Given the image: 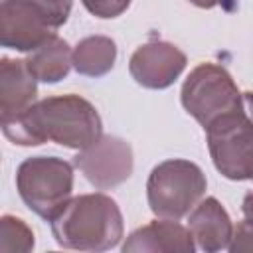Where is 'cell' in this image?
Segmentation results:
<instances>
[{"mask_svg":"<svg viewBox=\"0 0 253 253\" xmlns=\"http://www.w3.org/2000/svg\"><path fill=\"white\" fill-rule=\"evenodd\" d=\"M49 223L57 245L77 251L113 249L125 233L117 202L101 192L71 198Z\"/></svg>","mask_w":253,"mask_h":253,"instance_id":"cell-2","label":"cell"},{"mask_svg":"<svg viewBox=\"0 0 253 253\" xmlns=\"http://www.w3.org/2000/svg\"><path fill=\"white\" fill-rule=\"evenodd\" d=\"M22 202L40 217L51 219L73 192V166L59 156H32L16 170Z\"/></svg>","mask_w":253,"mask_h":253,"instance_id":"cell-4","label":"cell"},{"mask_svg":"<svg viewBox=\"0 0 253 253\" xmlns=\"http://www.w3.org/2000/svg\"><path fill=\"white\" fill-rule=\"evenodd\" d=\"M26 63L38 81L59 83L67 77L73 65V51L63 38L53 34L45 43L26 57Z\"/></svg>","mask_w":253,"mask_h":253,"instance_id":"cell-13","label":"cell"},{"mask_svg":"<svg viewBox=\"0 0 253 253\" xmlns=\"http://www.w3.org/2000/svg\"><path fill=\"white\" fill-rule=\"evenodd\" d=\"M6 138L20 146H40L47 140L73 150H85L103 136L97 109L79 95H53L36 101L18 117L0 121Z\"/></svg>","mask_w":253,"mask_h":253,"instance_id":"cell-1","label":"cell"},{"mask_svg":"<svg viewBox=\"0 0 253 253\" xmlns=\"http://www.w3.org/2000/svg\"><path fill=\"white\" fill-rule=\"evenodd\" d=\"M208 180L202 168L184 158H170L152 168L146 182V198L154 215L180 219L206 194Z\"/></svg>","mask_w":253,"mask_h":253,"instance_id":"cell-3","label":"cell"},{"mask_svg":"<svg viewBox=\"0 0 253 253\" xmlns=\"http://www.w3.org/2000/svg\"><path fill=\"white\" fill-rule=\"evenodd\" d=\"M38 79L26 59L2 57L0 61V121L18 117L36 103Z\"/></svg>","mask_w":253,"mask_h":253,"instance_id":"cell-12","label":"cell"},{"mask_svg":"<svg viewBox=\"0 0 253 253\" xmlns=\"http://www.w3.org/2000/svg\"><path fill=\"white\" fill-rule=\"evenodd\" d=\"M204 130L217 172L227 180H253V121L245 109L219 117Z\"/></svg>","mask_w":253,"mask_h":253,"instance_id":"cell-6","label":"cell"},{"mask_svg":"<svg viewBox=\"0 0 253 253\" xmlns=\"http://www.w3.org/2000/svg\"><path fill=\"white\" fill-rule=\"evenodd\" d=\"M190 2L196 4L198 8H213V6H217V4H221L225 0H190Z\"/></svg>","mask_w":253,"mask_h":253,"instance_id":"cell-21","label":"cell"},{"mask_svg":"<svg viewBox=\"0 0 253 253\" xmlns=\"http://www.w3.org/2000/svg\"><path fill=\"white\" fill-rule=\"evenodd\" d=\"M32 2L42 10V14L45 16L47 24L53 30L61 28L67 22L73 6V0H32Z\"/></svg>","mask_w":253,"mask_h":253,"instance_id":"cell-16","label":"cell"},{"mask_svg":"<svg viewBox=\"0 0 253 253\" xmlns=\"http://www.w3.org/2000/svg\"><path fill=\"white\" fill-rule=\"evenodd\" d=\"M186 53L170 42L152 40L134 49L128 61L132 79L146 89H166L184 71Z\"/></svg>","mask_w":253,"mask_h":253,"instance_id":"cell-9","label":"cell"},{"mask_svg":"<svg viewBox=\"0 0 253 253\" xmlns=\"http://www.w3.org/2000/svg\"><path fill=\"white\" fill-rule=\"evenodd\" d=\"M34 231L16 215L0 217V251L2 253H28L34 249Z\"/></svg>","mask_w":253,"mask_h":253,"instance_id":"cell-15","label":"cell"},{"mask_svg":"<svg viewBox=\"0 0 253 253\" xmlns=\"http://www.w3.org/2000/svg\"><path fill=\"white\" fill-rule=\"evenodd\" d=\"M241 211L245 215V219L253 221V192H247L243 202H241Z\"/></svg>","mask_w":253,"mask_h":253,"instance_id":"cell-19","label":"cell"},{"mask_svg":"<svg viewBox=\"0 0 253 253\" xmlns=\"http://www.w3.org/2000/svg\"><path fill=\"white\" fill-rule=\"evenodd\" d=\"M73 164L97 190H109L130 178L134 160L126 140L107 134L89 148L79 150Z\"/></svg>","mask_w":253,"mask_h":253,"instance_id":"cell-7","label":"cell"},{"mask_svg":"<svg viewBox=\"0 0 253 253\" xmlns=\"http://www.w3.org/2000/svg\"><path fill=\"white\" fill-rule=\"evenodd\" d=\"M188 229L198 247L206 253L229 249L233 237V223L225 208L215 198H206L194 206L188 217Z\"/></svg>","mask_w":253,"mask_h":253,"instance_id":"cell-11","label":"cell"},{"mask_svg":"<svg viewBox=\"0 0 253 253\" xmlns=\"http://www.w3.org/2000/svg\"><path fill=\"white\" fill-rule=\"evenodd\" d=\"M53 36L42 10L32 0H2L0 43L16 51L32 53Z\"/></svg>","mask_w":253,"mask_h":253,"instance_id":"cell-8","label":"cell"},{"mask_svg":"<svg viewBox=\"0 0 253 253\" xmlns=\"http://www.w3.org/2000/svg\"><path fill=\"white\" fill-rule=\"evenodd\" d=\"M182 107L204 128L223 115L243 111V95L239 93L229 71L217 63H200L186 77L180 91Z\"/></svg>","mask_w":253,"mask_h":253,"instance_id":"cell-5","label":"cell"},{"mask_svg":"<svg viewBox=\"0 0 253 253\" xmlns=\"http://www.w3.org/2000/svg\"><path fill=\"white\" fill-rule=\"evenodd\" d=\"M117 59V43L107 36H87L73 49V67L79 75L101 77L109 73Z\"/></svg>","mask_w":253,"mask_h":253,"instance_id":"cell-14","label":"cell"},{"mask_svg":"<svg viewBox=\"0 0 253 253\" xmlns=\"http://www.w3.org/2000/svg\"><path fill=\"white\" fill-rule=\"evenodd\" d=\"M81 4L97 18H117L128 8L130 0H81Z\"/></svg>","mask_w":253,"mask_h":253,"instance_id":"cell-17","label":"cell"},{"mask_svg":"<svg viewBox=\"0 0 253 253\" xmlns=\"http://www.w3.org/2000/svg\"><path fill=\"white\" fill-rule=\"evenodd\" d=\"M229 251H231V253L253 251V221L243 219L241 223H237V227L233 229V237H231V243H229Z\"/></svg>","mask_w":253,"mask_h":253,"instance_id":"cell-18","label":"cell"},{"mask_svg":"<svg viewBox=\"0 0 253 253\" xmlns=\"http://www.w3.org/2000/svg\"><path fill=\"white\" fill-rule=\"evenodd\" d=\"M243 95V105H245V113L249 115V119L253 121V91H245Z\"/></svg>","mask_w":253,"mask_h":253,"instance_id":"cell-20","label":"cell"},{"mask_svg":"<svg viewBox=\"0 0 253 253\" xmlns=\"http://www.w3.org/2000/svg\"><path fill=\"white\" fill-rule=\"evenodd\" d=\"M194 235L176 219H154L134 229L123 243L125 253H194Z\"/></svg>","mask_w":253,"mask_h":253,"instance_id":"cell-10","label":"cell"}]
</instances>
